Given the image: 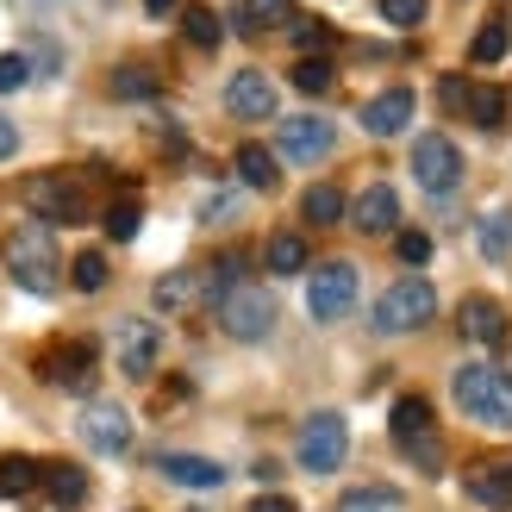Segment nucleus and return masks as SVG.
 Listing matches in <instances>:
<instances>
[{
  "instance_id": "f257e3e1",
  "label": "nucleus",
  "mask_w": 512,
  "mask_h": 512,
  "mask_svg": "<svg viewBox=\"0 0 512 512\" xmlns=\"http://www.w3.org/2000/svg\"><path fill=\"white\" fill-rule=\"evenodd\" d=\"M450 394L469 419L494 425V431H512V375L494 369V363H463L450 375Z\"/></svg>"
},
{
  "instance_id": "f03ea898",
  "label": "nucleus",
  "mask_w": 512,
  "mask_h": 512,
  "mask_svg": "<svg viewBox=\"0 0 512 512\" xmlns=\"http://www.w3.org/2000/svg\"><path fill=\"white\" fill-rule=\"evenodd\" d=\"M7 269L25 294H50L57 288V244H50V225H19L7 238Z\"/></svg>"
},
{
  "instance_id": "7ed1b4c3",
  "label": "nucleus",
  "mask_w": 512,
  "mask_h": 512,
  "mask_svg": "<svg viewBox=\"0 0 512 512\" xmlns=\"http://www.w3.org/2000/svg\"><path fill=\"white\" fill-rule=\"evenodd\" d=\"M431 313H438V294H431V281L400 275L394 288L375 300V331H419V325H431Z\"/></svg>"
},
{
  "instance_id": "20e7f679",
  "label": "nucleus",
  "mask_w": 512,
  "mask_h": 512,
  "mask_svg": "<svg viewBox=\"0 0 512 512\" xmlns=\"http://www.w3.org/2000/svg\"><path fill=\"white\" fill-rule=\"evenodd\" d=\"M25 207H32V219L38 225H82L88 219V194L69 182V175H32L25 182Z\"/></svg>"
},
{
  "instance_id": "39448f33",
  "label": "nucleus",
  "mask_w": 512,
  "mask_h": 512,
  "mask_svg": "<svg viewBox=\"0 0 512 512\" xmlns=\"http://www.w3.org/2000/svg\"><path fill=\"white\" fill-rule=\"evenodd\" d=\"M350 456V425L338 413H313L300 425V469L306 475H338Z\"/></svg>"
},
{
  "instance_id": "423d86ee",
  "label": "nucleus",
  "mask_w": 512,
  "mask_h": 512,
  "mask_svg": "<svg viewBox=\"0 0 512 512\" xmlns=\"http://www.w3.org/2000/svg\"><path fill=\"white\" fill-rule=\"evenodd\" d=\"M219 325L232 331L238 344L269 338V325H275V294H269V288H250V281H244V288H232V294L219 300Z\"/></svg>"
},
{
  "instance_id": "0eeeda50",
  "label": "nucleus",
  "mask_w": 512,
  "mask_h": 512,
  "mask_svg": "<svg viewBox=\"0 0 512 512\" xmlns=\"http://www.w3.org/2000/svg\"><path fill=\"white\" fill-rule=\"evenodd\" d=\"M350 306H356V263L331 256V263H319L313 281H306V313L313 319H344Z\"/></svg>"
},
{
  "instance_id": "6e6552de",
  "label": "nucleus",
  "mask_w": 512,
  "mask_h": 512,
  "mask_svg": "<svg viewBox=\"0 0 512 512\" xmlns=\"http://www.w3.org/2000/svg\"><path fill=\"white\" fill-rule=\"evenodd\" d=\"M413 175H419L425 194H456L463 188V150H456L444 132H425L413 144Z\"/></svg>"
},
{
  "instance_id": "1a4fd4ad",
  "label": "nucleus",
  "mask_w": 512,
  "mask_h": 512,
  "mask_svg": "<svg viewBox=\"0 0 512 512\" xmlns=\"http://www.w3.org/2000/svg\"><path fill=\"white\" fill-rule=\"evenodd\" d=\"M38 375L50 388H69V394H88L94 388V344L88 338H63L38 356Z\"/></svg>"
},
{
  "instance_id": "9d476101",
  "label": "nucleus",
  "mask_w": 512,
  "mask_h": 512,
  "mask_svg": "<svg viewBox=\"0 0 512 512\" xmlns=\"http://www.w3.org/2000/svg\"><path fill=\"white\" fill-rule=\"evenodd\" d=\"M82 438L100 456H125V450H132V419H125V406H113V400L82 406Z\"/></svg>"
},
{
  "instance_id": "9b49d317",
  "label": "nucleus",
  "mask_w": 512,
  "mask_h": 512,
  "mask_svg": "<svg viewBox=\"0 0 512 512\" xmlns=\"http://www.w3.org/2000/svg\"><path fill=\"white\" fill-rule=\"evenodd\" d=\"M113 350H119V369L125 375H150V369H157V350H163V331L144 325V319H125L113 331Z\"/></svg>"
},
{
  "instance_id": "f8f14e48",
  "label": "nucleus",
  "mask_w": 512,
  "mask_h": 512,
  "mask_svg": "<svg viewBox=\"0 0 512 512\" xmlns=\"http://www.w3.org/2000/svg\"><path fill=\"white\" fill-rule=\"evenodd\" d=\"M225 107H232L238 119H269L281 100H275V82L263 69H238L232 82H225Z\"/></svg>"
},
{
  "instance_id": "ddd939ff",
  "label": "nucleus",
  "mask_w": 512,
  "mask_h": 512,
  "mask_svg": "<svg viewBox=\"0 0 512 512\" xmlns=\"http://www.w3.org/2000/svg\"><path fill=\"white\" fill-rule=\"evenodd\" d=\"M456 331H463L469 344L494 350V344H506V306L488 300V294H469V300H463V313H456Z\"/></svg>"
},
{
  "instance_id": "4468645a",
  "label": "nucleus",
  "mask_w": 512,
  "mask_h": 512,
  "mask_svg": "<svg viewBox=\"0 0 512 512\" xmlns=\"http://www.w3.org/2000/svg\"><path fill=\"white\" fill-rule=\"evenodd\" d=\"M331 150V125L313 119V113H294V119H281V157L288 163H319Z\"/></svg>"
},
{
  "instance_id": "2eb2a0df",
  "label": "nucleus",
  "mask_w": 512,
  "mask_h": 512,
  "mask_svg": "<svg viewBox=\"0 0 512 512\" xmlns=\"http://www.w3.org/2000/svg\"><path fill=\"white\" fill-rule=\"evenodd\" d=\"M350 219H356V232H394V225H400V194L388 188V182H369L363 194H356L350 200Z\"/></svg>"
},
{
  "instance_id": "dca6fc26",
  "label": "nucleus",
  "mask_w": 512,
  "mask_h": 512,
  "mask_svg": "<svg viewBox=\"0 0 512 512\" xmlns=\"http://www.w3.org/2000/svg\"><path fill=\"white\" fill-rule=\"evenodd\" d=\"M363 125H369L375 138L406 132V125H413V88H388V94H375L369 107H363Z\"/></svg>"
},
{
  "instance_id": "f3484780",
  "label": "nucleus",
  "mask_w": 512,
  "mask_h": 512,
  "mask_svg": "<svg viewBox=\"0 0 512 512\" xmlns=\"http://www.w3.org/2000/svg\"><path fill=\"white\" fill-rule=\"evenodd\" d=\"M157 469H163L169 481H182V488H219V481H225V469L213 463V456H188V450L157 456Z\"/></svg>"
},
{
  "instance_id": "a211bd4d",
  "label": "nucleus",
  "mask_w": 512,
  "mask_h": 512,
  "mask_svg": "<svg viewBox=\"0 0 512 512\" xmlns=\"http://www.w3.org/2000/svg\"><path fill=\"white\" fill-rule=\"evenodd\" d=\"M388 431H394V444L425 438V431H431V400H425V394H400L394 413H388Z\"/></svg>"
},
{
  "instance_id": "6ab92c4d",
  "label": "nucleus",
  "mask_w": 512,
  "mask_h": 512,
  "mask_svg": "<svg viewBox=\"0 0 512 512\" xmlns=\"http://www.w3.org/2000/svg\"><path fill=\"white\" fill-rule=\"evenodd\" d=\"M469 500H481V506H512V463H488V469H475L469 475Z\"/></svg>"
},
{
  "instance_id": "aec40b11",
  "label": "nucleus",
  "mask_w": 512,
  "mask_h": 512,
  "mask_svg": "<svg viewBox=\"0 0 512 512\" xmlns=\"http://www.w3.org/2000/svg\"><path fill=\"white\" fill-rule=\"evenodd\" d=\"M475 244H481L488 263H506V256H512V207H494L488 219H481L475 225Z\"/></svg>"
},
{
  "instance_id": "412c9836",
  "label": "nucleus",
  "mask_w": 512,
  "mask_h": 512,
  "mask_svg": "<svg viewBox=\"0 0 512 512\" xmlns=\"http://www.w3.org/2000/svg\"><path fill=\"white\" fill-rule=\"evenodd\" d=\"M238 175H244V188L269 194V188L281 182V169H275V157H269V144H238Z\"/></svg>"
},
{
  "instance_id": "4be33fe9",
  "label": "nucleus",
  "mask_w": 512,
  "mask_h": 512,
  "mask_svg": "<svg viewBox=\"0 0 512 512\" xmlns=\"http://www.w3.org/2000/svg\"><path fill=\"white\" fill-rule=\"evenodd\" d=\"M263 263H269V275H300L306 269V238L300 232H275L269 250H263Z\"/></svg>"
},
{
  "instance_id": "5701e85b",
  "label": "nucleus",
  "mask_w": 512,
  "mask_h": 512,
  "mask_svg": "<svg viewBox=\"0 0 512 512\" xmlns=\"http://www.w3.org/2000/svg\"><path fill=\"white\" fill-rule=\"evenodd\" d=\"M38 488H44V469L32 463V456H7V463H0V494L25 500V494H38Z\"/></svg>"
},
{
  "instance_id": "b1692460",
  "label": "nucleus",
  "mask_w": 512,
  "mask_h": 512,
  "mask_svg": "<svg viewBox=\"0 0 512 512\" xmlns=\"http://www.w3.org/2000/svg\"><path fill=\"white\" fill-rule=\"evenodd\" d=\"M44 488H50V500H57V506H82L88 475L75 469V463H50V469H44Z\"/></svg>"
},
{
  "instance_id": "393cba45",
  "label": "nucleus",
  "mask_w": 512,
  "mask_h": 512,
  "mask_svg": "<svg viewBox=\"0 0 512 512\" xmlns=\"http://www.w3.org/2000/svg\"><path fill=\"white\" fill-rule=\"evenodd\" d=\"M288 19H294V0H244L238 7L244 32H269V25H288Z\"/></svg>"
},
{
  "instance_id": "a878e982",
  "label": "nucleus",
  "mask_w": 512,
  "mask_h": 512,
  "mask_svg": "<svg viewBox=\"0 0 512 512\" xmlns=\"http://www.w3.org/2000/svg\"><path fill=\"white\" fill-rule=\"evenodd\" d=\"M300 213H306V225H338L344 219V194L331 188V182H319V188H306Z\"/></svg>"
},
{
  "instance_id": "bb28decb",
  "label": "nucleus",
  "mask_w": 512,
  "mask_h": 512,
  "mask_svg": "<svg viewBox=\"0 0 512 512\" xmlns=\"http://www.w3.org/2000/svg\"><path fill=\"white\" fill-rule=\"evenodd\" d=\"M113 94L119 100H150L157 94V75H150L144 63H125V69H113Z\"/></svg>"
},
{
  "instance_id": "cd10ccee",
  "label": "nucleus",
  "mask_w": 512,
  "mask_h": 512,
  "mask_svg": "<svg viewBox=\"0 0 512 512\" xmlns=\"http://www.w3.org/2000/svg\"><path fill=\"white\" fill-rule=\"evenodd\" d=\"M138 225H144V207H138V200H113V207H107V238H113V244H132Z\"/></svg>"
},
{
  "instance_id": "c85d7f7f",
  "label": "nucleus",
  "mask_w": 512,
  "mask_h": 512,
  "mask_svg": "<svg viewBox=\"0 0 512 512\" xmlns=\"http://www.w3.org/2000/svg\"><path fill=\"white\" fill-rule=\"evenodd\" d=\"M69 281H75L82 294H100V288H107V256H100V250H82V256L69 263Z\"/></svg>"
},
{
  "instance_id": "c756f323",
  "label": "nucleus",
  "mask_w": 512,
  "mask_h": 512,
  "mask_svg": "<svg viewBox=\"0 0 512 512\" xmlns=\"http://www.w3.org/2000/svg\"><path fill=\"white\" fill-rule=\"evenodd\" d=\"M338 512H400V494L394 488H350L338 500Z\"/></svg>"
},
{
  "instance_id": "7c9ffc66",
  "label": "nucleus",
  "mask_w": 512,
  "mask_h": 512,
  "mask_svg": "<svg viewBox=\"0 0 512 512\" xmlns=\"http://www.w3.org/2000/svg\"><path fill=\"white\" fill-rule=\"evenodd\" d=\"M182 32H188V44L213 50L219 44V13L213 7H182Z\"/></svg>"
},
{
  "instance_id": "2f4dec72",
  "label": "nucleus",
  "mask_w": 512,
  "mask_h": 512,
  "mask_svg": "<svg viewBox=\"0 0 512 512\" xmlns=\"http://www.w3.org/2000/svg\"><path fill=\"white\" fill-rule=\"evenodd\" d=\"M194 294H200V275L194 269H175V275L157 281V306H188Z\"/></svg>"
},
{
  "instance_id": "473e14b6",
  "label": "nucleus",
  "mask_w": 512,
  "mask_h": 512,
  "mask_svg": "<svg viewBox=\"0 0 512 512\" xmlns=\"http://www.w3.org/2000/svg\"><path fill=\"white\" fill-rule=\"evenodd\" d=\"M294 88H300V94H331V63H325V57H300Z\"/></svg>"
},
{
  "instance_id": "72a5a7b5",
  "label": "nucleus",
  "mask_w": 512,
  "mask_h": 512,
  "mask_svg": "<svg viewBox=\"0 0 512 512\" xmlns=\"http://www.w3.org/2000/svg\"><path fill=\"white\" fill-rule=\"evenodd\" d=\"M469 113H475V125H488V132H494V125L506 119V94H500V88H475Z\"/></svg>"
},
{
  "instance_id": "f704fd0d",
  "label": "nucleus",
  "mask_w": 512,
  "mask_h": 512,
  "mask_svg": "<svg viewBox=\"0 0 512 512\" xmlns=\"http://www.w3.org/2000/svg\"><path fill=\"white\" fill-rule=\"evenodd\" d=\"M469 57H475V63H500V57H506V25H481L475 44H469Z\"/></svg>"
},
{
  "instance_id": "c9c22d12",
  "label": "nucleus",
  "mask_w": 512,
  "mask_h": 512,
  "mask_svg": "<svg viewBox=\"0 0 512 512\" xmlns=\"http://www.w3.org/2000/svg\"><path fill=\"white\" fill-rule=\"evenodd\" d=\"M394 250H400V263H406V269H425V263H431V238H425V232H400Z\"/></svg>"
},
{
  "instance_id": "e433bc0d",
  "label": "nucleus",
  "mask_w": 512,
  "mask_h": 512,
  "mask_svg": "<svg viewBox=\"0 0 512 512\" xmlns=\"http://www.w3.org/2000/svg\"><path fill=\"white\" fill-rule=\"evenodd\" d=\"M294 44L306 50V57H313V50L331 44V25H325V19H294Z\"/></svg>"
},
{
  "instance_id": "4c0bfd02",
  "label": "nucleus",
  "mask_w": 512,
  "mask_h": 512,
  "mask_svg": "<svg viewBox=\"0 0 512 512\" xmlns=\"http://www.w3.org/2000/svg\"><path fill=\"white\" fill-rule=\"evenodd\" d=\"M381 19H388V25H419L425 0H381Z\"/></svg>"
},
{
  "instance_id": "58836bf2",
  "label": "nucleus",
  "mask_w": 512,
  "mask_h": 512,
  "mask_svg": "<svg viewBox=\"0 0 512 512\" xmlns=\"http://www.w3.org/2000/svg\"><path fill=\"white\" fill-rule=\"evenodd\" d=\"M25 75H32V63H25L19 50H7V57H0V94H13V88H25Z\"/></svg>"
},
{
  "instance_id": "ea45409f",
  "label": "nucleus",
  "mask_w": 512,
  "mask_h": 512,
  "mask_svg": "<svg viewBox=\"0 0 512 512\" xmlns=\"http://www.w3.org/2000/svg\"><path fill=\"white\" fill-rule=\"evenodd\" d=\"M438 100H444V107L456 113V107H469V100H475V88L463 82V75H444V82H438Z\"/></svg>"
},
{
  "instance_id": "a19ab883",
  "label": "nucleus",
  "mask_w": 512,
  "mask_h": 512,
  "mask_svg": "<svg viewBox=\"0 0 512 512\" xmlns=\"http://www.w3.org/2000/svg\"><path fill=\"white\" fill-rule=\"evenodd\" d=\"M400 450L413 456L419 469H438V456H444V450H438V438H431V431H425V438H413V444H400Z\"/></svg>"
},
{
  "instance_id": "79ce46f5",
  "label": "nucleus",
  "mask_w": 512,
  "mask_h": 512,
  "mask_svg": "<svg viewBox=\"0 0 512 512\" xmlns=\"http://www.w3.org/2000/svg\"><path fill=\"white\" fill-rule=\"evenodd\" d=\"M250 512H294V500H288V494H256Z\"/></svg>"
},
{
  "instance_id": "37998d69",
  "label": "nucleus",
  "mask_w": 512,
  "mask_h": 512,
  "mask_svg": "<svg viewBox=\"0 0 512 512\" xmlns=\"http://www.w3.org/2000/svg\"><path fill=\"white\" fill-rule=\"evenodd\" d=\"M13 150H19V125H13V119H0V163H7Z\"/></svg>"
},
{
  "instance_id": "c03bdc74",
  "label": "nucleus",
  "mask_w": 512,
  "mask_h": 512,
  "mask_svg": "<svg viewBox=\"0 0 512 512\" xmlns=\"http://www.w3.org/2000/svg\"><path fill=\"white\" fill-rule=\"evenodd\" d=\"M175 7H182V0H144V13H150V19H169Z\"/></svg>"
}]
</instances>
